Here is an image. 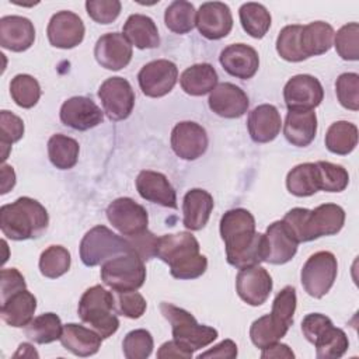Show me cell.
I'll list each match as a JSON object with an SVG mask.
<instances>
[{
	"label": "cell",
	"mask_w": 359,
	"mask_h": 359,
	"mask_svg": "<svg viewBox=\"0 0 359 359\" xmlns=\"http://www.w3.org/2000/svg\"><path fill=\"white\" fill-rule=\"evenodd\" d=\"M194 352L180 344L178 341L172 339L168 342H164L160 349L157 351V358L164 359V358H184V359H191Z\"/></svg>",
	"instance_id": "9f6ffc18"
},
{
	"label": "cell",
	"mask_w": 359,
	"mask_h": 359,
	"mask_svg": "<svg viewBox=\"0 0 359 359\" xmlns=\"http://www.w3.org/2000/svg\"><path fill=\"white\" fill-rule=\"evenodd\" d=\"M79 151L77 140L66 135L56 133L48 140L49 160L59 170L73 168L79 160Z\"/></svg>",
	"instance_id": "e575fe53"
},
{
	"label": "cell",
	"mask_w": 359,
	"mask_h": 359,
	"mask_svg": "<svg viewBox=\"0 0 359 359\" xmlns=\"http://www.w3.org/2000/svg\"><path fill=\"white\" fill-rule=\"evenodd\" d=\"M317 133V116L310 111H289L283 123L286 140L297 147L309 146Z\"/></svg>",
	"instance_id": "83f0119b"
},
{
	"label": "cell",
	"mask_w": 359,
	"mask_h": 359,
	"mask_svg": "<svg viewBox=\"0 0 359 359\" xmlns=\"http://www.w3.org/2000/svg\"><path fill=\"white\" fill-rule=\"evenodd\" d=\"M13 101L21 108H32L41 98V86L29 74H17L10 83Z\"/></svg>",
	"instance_id": "b9f144b4"
},
{
	"label": "cell",
	"mask_w": 359,
	"mask_h": 359,
	"mask_svg": "<svg viewBox=\"0 0 359 359\" xmlns=\"http://www.w3.org/2000/svg\"><path fill=\"white\" fill-rule=\"evenodd\" d=\"M272 276L259 265L243 268L236 276V290L241 300L250 306L264 304L272 292Z\"/></svg>",
	"instance_id": "9a60e30c"
},
{
	"label": "cell",
	"mask_w": 359,
	"mask_h": 359,
	"mask_svg": "<svg viewBox=\"0 0 359 359\" xmlns=\"http://www.w3.org/2000/svg\"><path fill=\"white\" fill-rule=\"evenodd\" d=\"M1 280H0V294H1V302L6 300L8 296H11L13 293L27 289V283L24 276L21 275V272L15 268H4L1 269Z\"/></svg>",
	"instance_id": "11a10c76"
},
{
	"label": "cell",
	"mask_w": 359,
	"mask_h": 359,
	"mask_svg": "<svg viewBox=\"0 0 359 359\" xmlns=\"http://www.w3.org/2000/svg\"><path fill=\"white\" fill-rule=\"evenodd\" d=\"M70 252L62 245H49L39 257V271L45 278L56 279L70 268Z\"/></svg>",
	"instance_id": "ab89813d"
},
{
	"label": "cell",
	"mask_w": 359,
	"mask_h": 359,
	"mask_svg": "<svg viewBox=\"0 0 359 359\" xmlns=\"http://www.w3.org/2000/svg\"><path fill=\"white\" fill-rule=\"evenodd\" d=\"M160 311L164 318L168 320V323L171 324L172 339L178 341L192 352L208 346L219 335L217 330L209 325L199 324L189 311L171 303L163 302L160 304Z\"/></svg>",
	"instance_id": "8992f818"
},
{
	"label": "cell",
	"mask_w": 359,
	"mask_h": 359,
	"mask_svg": "<svg viewBox=\"0 0 359 359\" xmlns=\"http://www.w3.org/2000/svg\"><path fill=\"white\" fill-rule=\"evenodd\" d=\"M287 330L289 327L276 321L271 314H266L257 318L251 324L250 338L257 348L264 349L282 339L286 335Z\"/></svg>",
	"instance_id": "f35d334b"
},
{
	"label": "cell",
	"mask_w": 359,
	"mask_h": 359,
	"mask_svg": "<svg viewBox=\"0 0 359 359\" xmlns=\"http://www.w3.org/2000/svg\"><path fill=\"white\" fill-rule=\"evenodd\" d=\"M338 273V262L332 252L318 251L307 258L300 272V282L307 294L320 299L330 292Z\"/></svg>",
	"instance_id": "9c48e42d"
},
{
	"label": "cell",
	"mask_w": 359,
	"mask_h": 359,
	"mask_svg": "<svg viewBox=\"0 0 359 359\" xmlns=\"http://www.w3.org/2000/svg\"><path fill=\"white\" fill-rule=\"evenodd\" d=\"M24 135V122L20 116L10 111L3 109L0 112V144H1V160L4 161L8 156V150L13 143L18 142Z\"/></svg>",
	"instance_id": "7dc6e473"
},
{
	"label": "cell",
	"mask_w": 359,
	"mask_h": 359,
	"mask_svg": "<svg viewBox=\"0 0 359 359\" xmlns=\"http://www.w3.org/2000/svg\"><path fill=\"white\" fill-rule=\"evenodd\" d=\"M223 69L233 77L248 80L258 72L259 57L257 50L245 43H231L219 56Z\"/></svg>",
	"instance_id": "44dd1931"
},
{
	"label": "cell",
	"mask_w": 359,
	"mask_h": 359,
	"mask_svg": "<svg viewBox=\"0 0 359 359\" xmlns=\"http://www.w3.org/2000/svg\"><path fill=\"white\" fill-rule=\"evenodd\" d=\"M217 73L210 63H196L187 67L180 76L182 90L189 95H205L217 86Z\"/></svg>",
	"instance_id": "4dcf8cb0"
},
{
	"label": "cell",
	"mask_w": 359,
	"mask_h": 359,
	"mask_svg": "<svg viewBox=\"0 0 359 359\" xmlns=\"http://www.w3.org/2000/svg\"><path fill=\"white\" fill-rule=\"evenodd\" d=\"M178 80V69L175 63L167 59H157L146 63L139 74L137 81L144 95L151 98L168 94Z\"/></svg>",
	"instance_id": "7c38bea8"
},
{
	"label": "cell",
	"mask_w": 359,
	"mask_h": 359,
	"mask_svg": "<svg viewBox=\"0 0 359 359\" xmlns=\"http://www.w3.org/2000/svg\"><path fill=\"white\" fill-rule=\"evenodd\" d=\"M86 10L91 20L98 24H111L121 13V1L118 0H87Z\"/></svg>",
	"instance_id": "f907efd6"
},
{
	"label": "cell",
	"mask_w": 359,
	"mask_h": 359,
	"mask_svg": "<svg viewBox=\"0 0 359 359\" xmlns=\"http://www.w3.org/2000/svg\"><path fill=\"white\" fill-rule=\"evenodd\" d=\"M79 317L88 324L102 339L109 338L119 328L115 314V297L101 285L88 287L80 297Z\"/></svg>",
	"instance_id": "277c9868"
},
{
	"label": "cell",
	"mask_w": 359,
	"mask_h": 359,
	"mask_svg": "<svg viewBox=\"0 0 359 359\" xmlns=\"http://www.w3.org/2000/svg\"><path fill=\"white\" fill-rule=\"evenodd\" d=\"M60 121L76 130H88L104 121V112L88 97H72L60 107Z\"/></svg>",
	"instance_id": "ac0fdd59"
},
{
	"label": "cell",
	"mask_w": 359,
	"mask_h": 359,
	"mask_svg": "<svg viewBox=\"0 0 359 359\" xmlns=\"http://www.w3.org/2000/svg\"><path fill=\"white\" fill-rule=\"evenodd\" d=\"M220 236L226 258L234 268L259 265L266 258V237L255 231V219L247 209L227 210L220 219Z\"/></svg>",
	"instance_id": "6da1fadb"
},
{
	"label": "cell",
	"mask_w": 359,
	"mask_h": 359,
	"mask_svg": "<svg viewBox=\"0 0 359 359\" xmlns=\"http://www.w3.org/2000/svg\"><path fill=\"white\" fill-rule=\"evenodd\" d=\"M238 15L243 29L252 38L261 39L271 27V14L259 3H244L238 10Z\"/></svg>",
	"instance_id": "8d00e7d4"
},
{
	"label": "cell",
	"mask_w": 359,
	"mask_h": 359,
	"mask_svg": "<svg viewBox=\"0 0 359 359\" xmlns=\"http://www.w3.org/2000/svg\"><path fill=\"white\" fill-rule=\"evenodd\" d=\"M130 245V250L143 261H149L154 257H157V244L158 237L154 236L151 231L144 230L139 234L125 237Z\"/></svg>",
	"instance_id": "f5cc1de1"
},
{
	"label": "cell",
	"mask_w": 359,
	"mask_h": 359,
	"mask_svg": "<svg viewBox=\"0 0 359 359\" xmlns=\"http://www.w3.org/2000/svg\"><path fill=\"white\" fill-rule=\"evenodd\" d=\"M49 215L38 201L21 196L0 208V229L11 240L38 238L48 229Z\"/></svg>",
	"instance_id": "3957f363"
},
{
	"label": "cell",
	"mask_w": 359,
	"mask_h": 359,
	"mask_svg": "<svg viewBox=\"0 0 359 359\" xmlns=\"http://www.w3.org/2000/svg\"><path fill=\"white\" fill-rule=\"evenodd\" d=\"M25 337L35 344H50L56 339H60L63 332V325L57 314L55 313H43L24 327Z\"/></svg>",
	"instance_id": "d590c367"
},
{
	"label": "cell",
	"mask_w": 359,
	"mask_h": 359,
	"mask_svg": "<svg viewBox=\"0 0 359 359\" xmlns=\"http://www.w3.org/2000/svg\"><path fill=\"white\" fill-rule=\"evenodd\" d=\"M35 41L34 24L21 15H6L0 18V45L13 52H24Z\"/></svg>",
	"instance_id": "cb8c5ba5"
},
{
	"label": "cell",
	"mask_w": 359,
	"mask_h": 359,
	"mask_svg": "<svg viewBox=\"0 0 359 359\" xmlns=\"http://www.w3.org/2000/svg\"><path fill=\"white\" fill-rule=\"evenodd\" d=\"M36 310V299L35 296L27 290H18L8 296L6 300L1 302L0 316L6 324L14 328L27 327Z\"/></svg>",
	"instance_id": "4316f807"
},
{
	"label": "cell",
	"mask_w": 359,
	"mask_h": 359,
	"mask_svg": "<svg viewBox=\"0 0 359 359\" xmlns=\"http://www.w3.org/2000/svg\"><path fill=\"white\" fill-rule=\"evenodd\" d=\"M116 304H118V313L128 318L142 317L147 307L144 297L136 290L118 293Z\"/></svg>",
	"instance_id": "816d5d0a"
},
{
	"label": "cell",
	"mask_w": 359,
	"mask_h": 359,
	"mask_svg": "<svg viewBox=\"0 0 359 359\" xmlns=\"http://www.w3.org/2000/svg\"><path fill=\"white\" fill-rule=\"evenodd\" d=\"M157 258L168 264L177 279H195L205 273L208 259L199 252V243L188 231L158 237Z\"/></svg>",
	"instance_id": "7a4b0ae2"
},
{
	"label": "cell",
	"mask_w": 359,
	"mask_h": 359,
	"mask_svg": "<svg viewBox=\"0 0 359 359\" xmlns=\"http://www.w3.org/2000/svg\"><path fill=\"white\" fill-rule=\"evenodd\" d=\"M125 38L137 49H153L160 45V35L154 21L143 14H132L128 17L123 32Z\"/></svg>",
	"instance_id": "f546056e"
},
{
	"label": "cell",
	"mask_w": 359,
	"mask_h": 359,
	"mask_svg": "<svg viewBox=\"0 0 359 359\" xmlns=\"http://www.w3.org/2000/svg\"><path fill=\"white\" fill-rule=\"evenodd\" d=\"M237 356V345L231 339H224L220 344L215 345L212 349L199 355L202 358H222V359H233Z\"/></svg>",
	"instance_id": "6f0895ef"
},
{
	"label": "cell",
	"mask_w": 359,
	"mask_h": 359,
	"mask_svg": "<svg viewBox=\"0 0 359 359\" xmlns=\"http://www.w3.org/2000/svg\"><path fill=\"white\" fill-rule=\"evenodd\" d=\"M324 90L318 79L310 74H297L283 87V100L289 111H310L321 104Z\"/></svg>",
	"instance_id": "4fadbf2b"
},
{
	"label": "cell",
	"mask_w": 359,
	"mask_h": 359,
	"mask_svg": "<svg viewBox=\"0 0 359 359\" xmlns=\"http://www.w3.org/2000/svg\"><path fill=\"white\" fill-rule=\"evenodd\" d=\"M335 93L344 108L359 109V76L356 73H342L335 81Z\"/></svg>",
	"instance_id": "681fc988"
},
{
	"label": "cell",
	"mask_w": 359,
	"mask_h": 359,
	"mask_svg": "<svg viewBox=\"0 0 359 359\" xmlns=\"http://www.w3.org/2000/svg\"><path fill=\"white\" fill-rule=\"evenodd\" d=\"M171 149L182 160H196L208 149V133L196 122H178L171 130Z\"/></svg>",
	"instance_id": "5bb4252c"
},
{
	"label": "cell",
	"mask_w": 359,
	"mask_h": 359,
	"mask_svg": "<svg viewBox=\"0 0 359 359\" xmlns=\"http://www.w3.org/2000/svg\"><path fill=\"white\" fill-rule=\"evenodd\" d=\"M196 28L206 39H222L233 28L230 7L222 1L203 3L196 11Z\"/></svg>",
	"instance_id": "e0dca14e"
},
{
	"label": "cell",
	"mask_w": 359,
	"mask_h": 359,
	"mask_svg": "<svg viewBox=\"0 0 359 359\" xmlns=\"http://www.w3.org/2000/svg\"><path fill=\"white\" fill-rule=\"evenodd\" d=\"M136 189L139 195L149 202L171 209L177 208V194L167 177L158 171H140L136 177Z\"/></svg>",
	"instance_id": "603a6c76"
},
{
	"label": "cell",
	"mask_w": 359,
	"mask_h": 359,
	"mask_svg": "<svg viewBox=\"0 0 359 359\" xmlns=\"http://www.w3.org/2000/svg\"><path fill=\"white\" fill-rule=\"evenodd\" d=\"M334 29L328 22L313 21L303 25L300 34V45L306 57L323 55L330 50L334 42Z\"/></svg>",
	"instance_id": "1f68e13d"
},
{
	"label": "cell",
	"mask_w": 359,
	"mask_h": 359,
	"mask_svg": "<svg viewBox=\"0 0 359 359\" xmlns=\"http://www.w3.org/2000/svg\"><path fill=\"white\" fill-rule=\"evenodd\" d=\"M313 345L318 359H338L348 351L349 341L341 328L331 325Z\"/></svg>",
	"instance_id": "60d3db41"
},
{
	"label": "cell",
	"mask_w": 359,
	"mask_h": 359,
	"mask_svg": "<svg viewBox=\"0 0 359 359\" xmlns=\"http://www.w3.org/2000/svg\"><path fill=\"white\" fill-rule=\"evenodd\" d=\"M104 112L111 121L126 119L135 107V93L130 83L119 76L107 79L98 88Z\"/></svg>",
	"instance_id": "30bf717a"
},
{
	"label": "cell",
	"mask_w": 359,
	"mask_h": 359,
	"mask_svg": "<svg viewBox=\"0 0 359 359\" xmlns=\"http://www.w3.org/2000/svg\"><path fill=\"white\" fill-rule=\"evenodd\" d=\"M154 341L147 330H133L128 332L122 342V351L128 359H146L151 355Z\"/></svg>",
	"instance_id": "bcb514c9"
},
{
	"label": "cell",
	"mask_w": 359,
	"mask_h": 359,
	"mask_svg": "<svg viewBox=\"0 0 359 359\" xmlns=\"http://www.w3.org/2000/svg\"><path fill=\"white\" fill-rule=\"evenodd\" d=\"M18 356H22V358H38V352L34 349V346L31 344H21L18 346V351L14 353V358H18Z\"/></svg>",
	"instance_id": "94428289"
},
{
	"label": "cell",
	"mask_w": 359,
	"mask_h": 359,
	"mask_svg": "<svg viewBox=\"0 0 359 359\" xmlns=\"http://www.w3.org/2000/svg\"><path fill=\"white\" fill-rule=\"evenodd\" d=\"M165 27L175 34H187L196 27V11L192 3L185 0L172 1L164 13Z\"/></svg>",
	"instance_id": "74e56055"
},
{
	"label": "cell",
	"mask_w": 359,
	"mask_h": 359,
	"mask_svg": "<svg viewBox=\"0 0 359 359\" xmlns=\"http://www.w3.org/2000/svg\"><path fill=\"white\" fill-rule=\"evenodd\" d=\"M358 144V128L348 121L334 122L325 133V147L339 156H346Z\"/></svg>",
	"instance_id": "836d02e7"
},
{
	"label": "cell",
	"mask_w": 359,
	"mask_h": 359,
	"mask_svg": "<svg viewBox=\"0 0 359 359\" xmlns=\"http://www.w3.org/2000/svg\"><path fill=\"white\" fill-rule=\"evenodd\" d=\"M318 177H320V189L325 192H341L349 184L348 171L339 165L330 161H317Z\"/></svg>",
	"instance_id": "f6af8a7d"
},
{
	"label": "cell",
	"mask_w": 359,
	"mask_h": 359,
	"mask_svg": "<svg viewBox=\"0 0 359 359\" xmlns=\"http://www.w3.org/2000/svg\"><path fill=\"white\" fill-rule=\"evenodd\" d=\"M132 45L119 32H108L98 38L94 56L95 60L108 70H121L126 67L132 59Z\"/></svg>",
	"instance_id": "d6986e66"
},
{
	"label": "cell",
	"mask_w": 359,
	"mask_h": 359,
	"mask_svg": "<svg viewBox=\"0 0 359 359\" xmlns=\"http://www.w3.org/2000/svg\"><path fill=\"white\" fill-rule=\"evenodd\" d=\"M213 210L212 195L201 188L189 189L182 201V223L188 230L196 231L206 226Z\"/></svg>",
	"instance_id": "484cf974"
},
{
	"label": "cell",
	"mask_w": 359,
	"mask_h": 359,
	"mask_svg": "<svg viewBox=\"0 0 359 359\" xmlns=\"http://www.w3.org/2000/svg\"><path fill=\"white\" fill-rule=\"evenodd\" d=\"M280 126V114L272 104H261L248 114L247 128L255 143L272 142L279 135Z\"/></svg>",
	"instance_id": "d4e9b609"
},
{
	"label": "cell",
	"mask_w": 359,
	"mask_h": 359,
	"mask_svg": "<svg viewBox=\"0 0 359 359\" xmlns=\"http://www.w3.org/2000/svg\"><path fill=\"white\" fill-rule=\"evenodd\" d=\"M102 338L90 328L83 325L69 323L63 325V332L60 335V344L65 349L72 352L76 356H91L98 352L101 348Z\"/></svg>",
	"instance_id": "f1b7e54d"
},
{
	"label": "cell",
	"mask_w": 359,
	"mask_h": 359,
	"mask_svg": "<svg viewBox=\"0 0 359 359\" xmlns=\"http://www.w3.org/2000/svg\"><path fill=\"white\" fill-rule=\"evenodd\" d=\"M84 24L81 18L73 11H57L52 15L46 35L52 46L60 49H72L81 43L84 38Z\"/></svg>",
	"instance_id": "2e32d148"
},
{
	"label": "cell",
	"mask_w": 359,
	"mask_h": 359,
	"mask_svg": "<svg viewBox=\"0 0 359 359\" xmlns=\"http://www.w3.org/2000/svg\"><path fill=\"white\" fill-rule=\"evenodd\" d=\"M15 185V172L11 165H1V191L0 194H7Z\"/></svg>",
	"instance_id": "91938a15"
},
{
	"label": "cell",
	"mask_w": 359,
	"mask_h": 359,
	"mask_svg": "<svg viewBox=\"0 0 359 359\" xmlns=\"http://www.w3.org/2000/svg\"><path fill=\"white\" fill-rule=\"evenodd\" d=\"M337 53L344 60L359 59V24L349 22L341 27L334 35Z\"/></svg>",
	"instance_id": "ee69618b"
},
{
	"label": "cell",
	"mask_w": 359,
	"mask_h": 359,
	"mask_svg": "<svg viewBox=\"0 0 359 359\" xmlns=\"http://www.w3.org/2000/svg\"><path fill=\"white\" fill-rule=\"evenodd\" d=\"M266 258L273 265L289 262L297 252V240L283 220H276L266 229Z\"/></svg>",
	"instance_id": "7402d4cb"
},
{
	"label": "cell",
	"mask_w": 359,
	"mask_h": 359,
	"mask_svg": "<svg viewBox=\"0 0 359 359\" xmlns=\"http://www.w3.org/2000/svg\"><path fill=\"white\" fill-rule=\"evenodd\" d=\"M261 358L262 359H269V358H287V359H293L294 358V353L293 351L285 345V344H279V342H275L266 348L262 349V353H261Z\"/></svg>",
	"instance_id": "680465c9"
},
{
	"label": "cell",
	"mask_w": 359,
	"mask_h": 359,
	"mask_svg": "<svg viewBox=\"0 0 359 359\" xmlns=\"http://www.w3.org/2000/svg\"><path fill=\"white\" fill-rule=\"evenodd\" d=\"M209 108L223 118H240L250 105L248 97L238 86L233 83H220L209 94Z\"/></svg>",
	"instance_id": "ffe728a7"
},
{
	"label": "cell",
	"mask_w": 359,
	"mask_h": 359,
	"mask_svg": "<svg viewBox=\"0 0 359 359\" xmlns=\"http://www.w3.org/2000/svg\"><path fill=\"white\" fill-rule=\"evenodd\" d=\"M296 303V289L293 286H285L273 299L271 316L280 324L290 327L293 324Z\"/></svg>",
	"instance_id": "c3c4849f"
},
{
	"label": "cell",
	"mask_w": 359,
	"mask_h": 359,
	"mask_svg": "<svg viewBox=\"0 0 359 359\" xmlns=\"http://www.w3.org/2000/svg\"><path fill=\"white\" fill-rule=\"evenodd\" d=\"M331 325L334 324L330 317L320 313H310L302 321V332L309 342L314 344Z\"/></svg>",
	"instance_id": "db71d44e"
},
{
	"label": "cell",
	"mask_w": 359,
	"mask_h": 359,
	"mask_svg": "<svg viewBox=\"0 0 359 359\" xmlns=\"http://www.w3.org/2000/svg\"><path fill=\"white\" fill-rule=\"evenodd\" d=\"M129 251L132 250L128 240L102 224L90 229L80 243V258L86 266L102 265L105 261Z\"/></svg>",
	"instance_id": "ba28073f"
},
{
	"label": "cell",
	"mask_w": 359,
	"mask_h": 359,
	"mask_svg": "<svg viewBox=\"0 0 359 359\" xmlns=\"http://www.w3.org/2000/svg\"><path fill=\"white\" fill-rule=\"evenodd\" d=\"M303 25L293 24L286 25L280 29L276 39V52L279 56L287 62H302L306 57L300 45V34Z\"/></svg>",
	"instance_id": "7bdbcfd3"
},
{
	"label": "cell",
	"mask_w": 359,
	"mask_h": 359,
	"mask_svg": "<svg viewBox=\"0 0 359 359\" xmlns=\"http://www.w3.org/2000/svg\"><path fill=\"white\" fill-rule=\"evenodd\" d=\"M107 219L122 236L130 237L147 230V210L130 198H116L107 208Z\"/></svg>",
	"instance_id": "8fae6325"
},
{
	"label": "cell",
	"mask_w": 359,
	"mask_h": 359,
	"mask_svg": "<svg viewBox=\"0 0 359 359\" xmlns=\"http://www.w3.org/2000/svg\"><path fill=\"white\" fill-rule=\"evenodd\" d=\"M101 280L116 293L137 290L146 280L144 261L133 251L114 257L101 265Z\"/></svg>",
	"instance_id": "52a82bcc"
},
{
	"label": "cell",
	"mask_w": 359,
	"mask_h": 359,
	"mask_svg": "<svg viewBox=\"0 0 359 359\" xmlns=\"http://www.w3.org/2000/svg\"><path fill=\"white\" fill-rule=\"evenodd\" d=\"M345 223V210L337 203H323L314 210L300 208L293 217V229L299 243L334 236Z\"/></svg>",
	"instance_id": "5b68a950"
},
{
	"label": "cell",
	"mask_w": 359,
	"mask_h": 359,
	"mask_svg": "<svg viewBox=\"0 0 359 359\" xmlns=\"http://www.w3.org/2000/svg\"><path fill=\"white\" fill-rule=\"evenodd\" d=\"M286 188L294 196H310L320 189L318 167L316 163H303L293 167L286 175Z\"/></svg>",
	"instance_id": "d6a6232c"
}]
</instances>
